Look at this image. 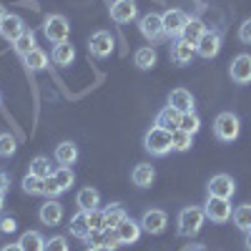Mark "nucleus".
Masks as SVG:
<instances>
[{
    "mask_svg": "<svg viewBox=\"0 0 251 251\" xmlns=\"http://www.w3.org/2000/svg\"><path fill=\"white\" fill-rule=\"evenodd\" d=\"M203 224H206V214H203L201 206L181 208V214H178V236H186V239L196 236L203 228Z\"/></svg>",
    "mask_w": 251,
    "mask_h": 251,
    "instance_id": "f257e3e1",
    "label": "nucleus"
},
{
    "mask_svg": "<svg viewBox=\"0 0 251 251\" xmlns=\"http://www.w3.org/2000/svg\"><path fill=\"white\" fill-rule=\"evenodd\" d=\"M239 133H241V121H239L236 113L224 111V113H219V116L214 118V136H216L219 141L231 143V141L239 138Z\"/></svg>",
    "mask_w": 251,
    "mask_h": 251,
    "instance_id": "f03ea898",
    "label": "nucleus"
},
{
    "mask_svg": "<svg viewBox=\"0 0 251 251\" xmlns=\"http://www.w3.org/2000/svg\"><path fill=\"white\" fill-rule=\"evenodd\" d=\"M143 149L149 151L151 156H169L174 151V146H171V133L169 131H163L158 128V126H153L151 131H146L143 136Z\"/></svg>",
    "mask_w": 251,
    "mask_h": 251,
    "instance_id": "7ed1b4c3",
    "label": "nucleus"
},
{
    "mask_svg": "<svg viewBox=\"0 0 251 251\" xmlns=\"http://www.w3.org/2000/svg\"><path fill=\"white\" fill-rule=\"evenodd\" d=\"M43 35L46 40H50V43H66L68 35H71V25H68V20L66 15H60V13H50L43 18Z\"/></svg>",
    "mask_w": 251,
    "mask_h": 251,
    "instance_id": "20e7f679",
    "label": "nucleus"
},
{
    "mask_svg": "<svg viewBox=\"0 0 251 251\" xmlns=\"http://www.w3.org/2000/svg\"><path fill=\"white\" fill-rule=\"evenodd\" d=\"M203 214L208 221L214 224H226L231 219L234 208H231V199H219V196H208L206 203H203Z\"/></svg>",
    "mask_w": 251,
    "mask_h": 251,
    "instance_id": "39448f33",
    "label": "nucleus"
},
{
    "mask_svg": "<svg viewBox=\"0 0 251 251\" xmlns=\"http://www.w3.org/2000/svg\"><path fill=\"white\" fill-rule=\"evenodd\" d=\"M138 30H141V35L149 40V43H158L161 38H166V33H163V18L158 13H146L138 20Z\"/></svg>",
    "mask_w": 251,
    "mask_h": 251,
    "instance_id": "423d86ee",
    "label": "nucleus"
},
{
    "mask_svg": "<svg viewBox=\"0 0 251 251\" xmlns=\"http://www.w3.org/2000/svg\"><path fill=\"white\" fill-rule=\"evenodd\" d=\"M138 224H141V228L146 234L161 236L166 231V226H169V216H166V211H161V208H149V211H143Z\"/></svg>",
    "mask_w": 251,
    "mask_h": 251,
    "instance_id": "0eeeda50",
    "label": "nucleus"
},
{
    "mask_svg": "<svg viewBox=\"0 0 251 251\" xmlns=\"http://www.w3.org/2000/svg\"><path fill=\"white\" fill-rule=\"evenodd\" d=\"M161 18H163V33H166V38H176L178 40L183 35L186 23H188V15L183 10H178V8H171V10H166Z\"/></svg>",
    "mask_w": 251,
    "mask_h": 251,
    "instance_id": "6e6552de",
    "label": "nucleus"
},
{
    "mask_svg": "<svg viewBox=\"0 0 251 251\" xmlns=\"http://www.w3.org/2000/svg\"><path fill=\"white\" fill-rule=\"evenodd\" d=\"M113 48H116V40L108 30H96L88 40V50L93 58H108L113 53Z\"/></svg>",
    "mask_w": 251,
    "mask_h": 251,
    "instance_id": "1a4fd4ad",
    "label": "nucleus"
},
{
    "mask_svg": "<svg viewBox=\"0 0 251 251\" xmlns=\"http://www.w3.org/2000/svg\"><path fill=\"white\" fill-rule=\"evenodd\" d=\"M221 43H224V38H221L219 30H206V33L201 35V40L196 43V55H201V58H206V60H211V58L219 55Z\"/></svg>",
    "mask_w": 251,
    "mask_h": 251,
    "instance_id": "9d476101",
    "label": "nucleus"
},
{
    "mask_svg": "<svg viewBox=\"0 0 251 251\" xmlns=\"http://www.w3.org/2000/svg\"><path fill=\"white\" fill-rule=\"evenodd\" d=\"M228 75L236 86H246L251 83V55L249 53H241L231 60V66H228Z\"/></svg>",
    "mask_w": 251,
    "mask_h": 251,
    "instance_id": "9b49d317",
    "label": "nucleus"
},
{
    "mask_svg": "<svg viewBox=\"0 0 251 251\" xmlns=\"http://www.w3.org/2000/svg\"><path fill=\"white\" fill-rule=\"evenodd\" d=\"M236 191V183L228 174H216L208 181V196H219V199H231Z\"/></svg>",
    "mask_w": 251,
    "mask_h": 251,
    "instance_id": "f8f14e48",
    "label": "nucleus"
},
{
    "mask_svg": "<svg viewBox=\"0 0 251 251\" xmlns=\"http://www.w3.org/2000/svg\"><path fill=\"white\" fill-rule=\"evenodd\" d=\"M63 203L58 199H48L43 206H40V211H38V219L43 226H58L63 221Z\"/></svg>",
    "mask_w": 251,
    "mask_h": 251,
    "instance_id": "ddd939ff",
    "label": "nucleus"
},
{
    "mask_svg": "<svg viewBox=\"0 0 251 251\" xmlns=\"http://www.w3.org/2000/svg\"><path fill=\"white\" fill-rule=\"evenodd\" d=\"M111 18L116 23H131V20L138 18V5L136 0H116L111 5Z\"/></svg>",
    "mask_w": 251,
    "mask_h": 251,
    "instance_id": "4468645a",
    "label": "nucleus"
},
{
    "mask_svg": "<svg viewBox=\"0 0 251 251\" xmlns=\"http://www.w3.org/2000/svg\"><path fill=\"white\" fill-rule=\"evenodd\" d=\"M28 28H25V23H23V18L20 15H10L8 13V18L0 23V35H3L5 40H10V43H15V40L23 35Z\"/></svg>",
    "mask_w": 251,
    "mask_h": 251,
    "instance_id": "2eb2a0df",
    "label": "nucleus"
},
{
    "mask_svg": "<svg viewBox=\"0 0 251 251\" xmlns=\"http://www.w3.org/2000/svg\"><path fill=\"white\" fill-rule=\"evenodd\" d=\"M194 93L191 91H186V88H174L169 93V106L176 108L178 113H191L194 111Z\"/></svg>",
    "mask_w": 251,
    "mask_h": 251,
    "instance_id": "dca6fc26",
    "label": "nucleus"
},
{
    "mask_svg": "<svg viewBox=\"0 0 251 251\" xmlns=\"http://www.w3.org/2000/svg\"><path fill=\"white\" fill-rule=\"evenodd\" d=\"M141 224L138 221H133L131 216H126L118 226H116V234H118V239H121V244H136L138 239H141Z\"/></svg>",
    "mask_w": 251,
    "mask_h": 251,
    "instance_id": "f3484780",
    "label": "nucleus"
},
{
    "mask_svg": "<svg viewBox=\"0 0 251 251\" xmlns=\"http://www.w3.org/2000/svg\"><path fill=\"white\" fill-rule=\"evenodd\" d=\"M194 55H196V46L186 43L183 38L174 40V46H171V60L176 63V66H188V63L194 60Z\"/></svg>",
    "mask_w": 251,
    "mask_h": 251,
    "instance_id": "a211bd4d",
    "label": "nucleus"
},
{
    "mask_svg": "<svg viewBox=\"0 0 251 251\" xmlns=\"http://www.w3.org/2000/svg\"><path fill=\"white\" fill-rule=\"evenodd\" d=\"M178 123H181V113L176 108H171V106H166V108H161L156 113V126L163 128V131H169V133L178 131Z\"/></svg>",
    "mask_w": 251,
    "mask_h": 251,
    "instance_id": "6ab92c4d",
    "label": "nucleus"
},
{
    "mask_svg": "<svg viewBox=\"0 0 251 251\" xmlns=\"http://www.w3.org/2000/svg\"><path fill=\"white\" fill-rule=\"evenodd\" d=\"M68 231H71V236L86 241V236L91 234V226H88V211H80V208H78V214H73V216H71V221H68Z\"/></svg>",
    "mask_w": 251,
    "mask_h": 251,
    "instance_id": "aec40b11",
    "label": "nucleus"
},
{
    "mask_svg": "<svg viewBox=\"0 0 251 251\" xmlns=\"http://www.w3.org/2000/svg\"><path fill=\"white\" fill-rule=\"evenodd\" d=\"M131 181L138 188H149L156 181V169H153L151 163H138L136 169H133V174H131Z\"/></svg>",
    "mask_w": 251,
    "mask_h": 251,
    "instance_id": "412c9836",
    "label": "nucleus"
},
{
    "mask_svg": "<svg viewBox=\"0 0 251 251\" xmlns=\"http://www.w3.org/2000/svg\"><path fill=\"white\" fill-rule=\"evenodd\" d=\"M98 203H100V194L96 191V188H80L78 191V196H75V206L80 208V211H96L98 208Z\"/></svg>",
    "mask_w": 251,
    "mask_h": 251,
    "instance_id": "4be33fe9",
    "label": "nucleus"
},
{
    "mask_svg": "<svg viewBox=\"0 0 251 251\" xmlns=\"http://www.w3.org/2000/svg\"><path fill=\"white\" fill-rule=\"evenodd\" d=\"M78 156H80L78 153V146L73 141H63V143L55 146V161L60 166H73L78 161Z\"/></svg>",
    "mask_w": 251,
    "mask_h": 251,
    "instance_id": "5701e85b",
    "label": "nucleus"
},
{
    "mask_svg": "<svg viewBox=\"0 0 251 251\" xmlns=\"http://www.w3.org/2000/svg\"><path fill=\"white\" fill-rule=\"evenodd\" d=\"M206 30H208V28H206V23H203L201 18H188V23H186V28H183V35H181V38L186 40V43L196 46Z\"/></svg>",
    "mask_w": 251,
    "mask_h": 251,
    "instance_id": "b1692460",
    "label": "nucleus"
},
{
    "mask_svg": "<svg viewBox=\"0 0 251 251\" xmlns=\"http://www.w3.org/2000/svg\"><path fill=\"white\" fill-rule=\"evenodd\" d=\"M156 60H158V53H156L153 46H143V48H138L136 55H133V63H136L141 71H151V68L156 66Z\"/></svg>",
    "mask_w": 251,
    "mask_h": 251,
    "instance_id": "393cba45",
    "label": "nucleus"
},
{
    "mask_svg": "<svg viewBox=\"0 0 251 251\" xmlns=\"http://www.w3.org/2000/svg\"><path fill=\"white\" fill-rule=\"evenodd\" d=\"M50 58H53L55 66H71V63L75 60V48L68 43V40H66V43H58V46L53 48Z\"/></svg>",
    "mask_w": 251,
    "mask_h": 251,
    "instance_id": "a878e982",
    "label": "nucleus"
},
{
    "mask_svg": "<svg viewBox=\"0 0 251 251\" xmlns=\"http://www.w3.org/2000/svg\"><path fill=\"white\" fill-rule=\"evenodd\" d=\"M18 244H20V249H23V251H46V239L40 236L38 231H25V234H20Z\"/></svg>",
    "mask_w": 251,
    "mask_h": 251,
    "instance_id": "bb28decb",
    "label": "nucleus"
},
{
    "mask_svg": "<svg viewBox=\"0 0 251 251\" xmlns=\"http://www.w3.org/2000/svg\"><path fill=\"white\" fill-rule=\"evenodd\" d=\"M231 219H234V226L239 228V231H251V203H244V206H236L234 208V214H231Z\"/></svg>",
    "mask_w": 251,
    "mask_h": 251,
    "instance_id": "cd10ccee",
    "label": "nucleus"
},
{
    "mask_svg": "<svg viewBox=\"0 0 251 251\" xmlns=\"http://www.w3.org/2000/svg\"><path fill=\"white\" fill-rule=\"evenodd\" d=\"M123 219H126L123 206H118V203H111L108 208H103V228H116V226H118Z\"/></svg>",
    "mask_w": 251,
    "mask_h": 251,
    "instance_id": "c85d7f7f",
    "label": "nucleus"
},
{
    "mask_svg": "<svg viewBox=\"0 0 251 251\" xmlns=\"http://www.w3.org/2000/svg\"><path fill=\"white\" fill-rule=\"evenodd\" d=\"M13 48H15V53L20 55V58H25V55H30L33 50H35V33L33 30H25L23 35H20L15 43H13Z\"/></svg>",
    "mask_w": 251,
    "mask_h": 251,
    "instance_id": "c756f323",
    "label": "nucleus"
},
{
    "mask_svg": "<svg viewBox=\"0 0 251 251\" xmlns=\"http://www.w3.org/2000/svg\"><path fill=\"white\" fill-rule=\"evenodd\" d=\"M23 60H25L28 71H33V73L48 68V53H46V50H40V48H35V50H33L30 55H25Z\"/></svg>",
    "mask_w": 251,
    "mask_h": 251,
    "instance_id": "7c9ffc66",
    "label": "nucleus"
},
{
    "mask_svg": "<svg viewBox=\"0 0 251 251\" xmlns=\"http://www.w3.org/2000/svg\"><path fill=\"white\" fill-rule=\"evenodd\" d=\"M28 174H33V176H38V178H48V176H53L50 161H48L46 156H35V158L30 161V171H28Z\"/></svg>",
    "mask_w": 251,
    "mask_h": 251,
    "instance_id": "2f4dec72",
    "label": "nucleus"
},
{
    "mask_svg": "<svg viewBox=\"0 0 251 251\" xmlns=\"http://www.w3.org/2000/svg\"><path fill=\"white\" fill-rule=\"evenodd\" d=\"M171 146H174V151L183 153V151H188V149L194 146V136L178 128V131H174V133H171Z\"/></svg>",
    "mask_w": 251,
    "mask_h": 251,
    "instance_id": "473e14b6",
    "label": "nucleus"
},
{
    "mask_svg": "<svg viewBox=\"0 0 251 251\" xmlns=\"http://www.w3.org/2000/svg\"><path fill=\"white\" fill-rule=\"evenodd\" d=\"M53 178H55V183L60 186V191H68V188L73 186V171H71V166H58V169L53 171Z\"/></svg>",
    "mask_w": 251,
    "mask_h": 251,
    "instance_id": "72a5a7b5",
    "label": "nucleus"
},
{
    "mask_svg": "<svg viewBox=\"0 0 251 251\" xmlns=\"http://www.w3.org/2000/svg\"><path fill=\"white\" fill-rule=\"evenodd\" d=\"M178 128H181V131H186V133H191V136H196V133H199V128H201V118L196 116V111H191V113H181V123H178Z\"/></svg>",
    "mask_w": 251,
    "mask_h": 251,
    "instance_id": "f704fd0d",
    "label": "nucleus"
},
{
    "mask_svg": "<svg viewBox=\"0 0 251 251\" xmlns=\"http://www.w3.org/2000/svg\"><path fill=\"white\" fill-rule=\"evenodd\" d=\"M43 181H46V178H38V176L28 174V176L23 178V191L30 194V196H40V194H43Z\"/></svg>",
    "mask_w": 251,
    "mask_h": 251,
    "instance_id": "c9c22d12",
    "label": "nucleus"
},
{
    "mask_svg": "<svg viewBox=\"0 0 251 251\" xmlns=\"http://www.w3.org/2000/svg\"><path fill=\"white\" fill-rule=\"evenodd\" d=\"M15 138L10 133H0V158H10L15 153Z\"/></svg>",
    "mask_w": 251,
    "mask_h": 251,
    "instance_id": "e433bc0d",
    "label": "nucleus"
},
{
    "mask_svg": "<svg viewBox=\"0 0 251 251\" xmlns=\"http://www.w3.org/2000/svg\"><path fill=\"white\" fill-rule=\"evenodd\" d=\"M121 246V239L116 234V228H106L103 231V251H116Z\"/></svg>",
    "mask_w": 251,
    "mask_h": 251,
    "instance_id": "4c0bfd02",
    "label": "nucleus"
},
{
    "mask_svg": "<svg viewBox=\"0 0 251 251\" xmlns=\"http://www.w3.org/2000/svg\"><path fill=\"white\" fill-rule=\"evenodd\" d=\"M63 191H60V186L55 183V178L53 176H48L46 181H43V196H48V199H58Z\"/></svg>",
    "mask_w": 251,
    "mask_h": 251,
    "instance_id": "58836bf2",
    "label": "nucleus"
},
{
    "mask_svg": "<svg viewBox=\"0 0 251 251\" xmlns=\"http://www.w3.org/2000/svg\"><path fill=\"white\" fill-rule=\"evenodd\" d=\"M46 251H68L66 236H50V239H46Z\"/></svg>",
    "mask_w": 251,
    "mask_h": 251,
    "instance_id": "ea45409f",
    "label": "nucleus"
},
{
    "mask_svg": "<svg viewBox=\"0 0 251 251\" xmlns=\"http://www.w3.org/2000/svg\"><path fill=\"white\" fill-rule=\"evenodd\" d=\"M88 226H91V231H103V211H91L88 214Z\"/></svg>",
    "mask_w": 251,
    "mask_h": 251,
    "instance_id": "a19ab883",
    "label": "nucleus"
},
{
    "mask_svg": "<svg viewBox=\"0 0 251 251\" xmlns=\"http://www.w3.org/2000/svg\"><path fill=\"white\" fill-rule=\"evenodd\" d=\"M239 40L246 46H251V18H246L244 23L239 25Z\"/></svg>",
    "mask_w": 251,
    "mask_h": 251,
    "instance_id": "79ce46f5",
    "label": "nucleus"
},
{
    "mask_svg": "<svg viewBox=\"0 0 251 251\" xmlns=\"http://www.w3.org/2000/svg\"><path fill=\"white\" fill-rule=\"evenodd\" d=\"M103 231H106V228H103ZM103 231H91V234L86 236L88 249H103Z\"/></svg>",
    "mask_w": 251,
    "mask_h": 251,
    "instance_id": "37998d69",
    "label": "nucleus"
},
{
    "mask_svg": "<svg viewBox=\"0 0 251 251\" xmlns=\"http://www.w3.org/2000/svg\"><path fill=\"white\" fill-rule=\"evenodd\" d=\"M0 231H3V234H15V231H18V221H15L13 216L0 219Z\"/></svg>",
    "mask_w": 251,
    "mask_h": 251,
    "instance_id": "c03bdc74",
    "label": "nucleus"
},
{
    "mask_svg": "<svg viewBox=\"0 0 251 251\" xmlns=\"http://www.w3.org/2000/svg\"><path fill=\"white\" fill-rule=\"evenodd\" d=\"M8 188H10V176L5 171H0V194H5Z\"/></svg>",
    "mask_w": 251,
    "mask_h": 251,
    "instance_id": "a18cd8bd",
    "label": "nucleus"
},
{
    "mask_svg": "<svg viewBox=\"0 0 251 251\" xmlns=\"http://www.w3.org/2000/svg\"><path fill=\"white\" fill-rule=\"evenodd\" d=\"M0 251H23V249H20V244H5Z\"/></svg>",
    "mask_w": 251,
    "mask_h": 251,
    "instance_id": "49530a36",
    "label": "nucleus"
},
{
    "mask_svg": "<svg viewBox=\"0 0 251 251\" xmlns=\"http://www.w3.org/2000/svg\"><path fill=\"white\" fill-rule=\"evenodd\" d=\"M244 246L251 251V231H246V236H244Z\"/></svg>",
    "mask_w": 251,
    "mask_h": 251,
    "instance_id": "de8ad7c7",
    "label": "nucleus"
},
{
    "mask_svg": "<svg viewBox=\"0 0 251 251\" xmlns=\"http://www.w3.org/2000/svg\"><path fill=\"white\" fill-rule=\"evenodd\" d=\"M5 18H8V10H5V5H0V23H3Z\"/></svg>",
    "mask_w": 251,
    "mask_h": 251,
    "instance_id": "09e8293b",
    "label": "nucleus"
},
{
    "mask_svg": "<svg viewBox=\"0 0 251 251\" xmlns=\"http://www.w3.org/2000/svg\"><path fill=\"white\" fill-rule=\"evenodd\" d=\"M3 206H5V194H0V211H3Z\"/></svg>",
    "mask_w": 251,
    "mask_h": 251,
    "instance_id": "8fccbe9b",
    "label": "nucleus"
},
{
    "mask_svg": "<svg viewBox=\"0 0 251 251\" xmlns=\"http://www.w3.org/2000/svg\"><path fill=\"white\" fill-rule=\"evenodd\" d=\"M86 251H103V249H86Z\"/></svg>",
    "mask_w": 251,
    "mask_h": 251,
    "instance_id": "3c124183",
    "label": "nucleus"
},
{
    "mask_svg": "<svg viewBox=\"0 0 251 251\" xmlns=\"http://www.w3.org/2000/svg\"><path fill=\"white\" fill-rule=\"evenodd\" d=\"M0 106H3V96H0Z\"/></svg>",
    "mask_w": 251,
    "mask_h": 251,
    "instance_id": "603ef678",
    "label": "nucleus"
},
{
    "mask_svg": "<svg viewBox=\"0 0 251 251\" xmlns=\"http://www.w3.org/2000/svg\"><path fill=\"white\" fill-rule=\"evenodd\" d=\"M0 234H3V231H0Z\"/></svg>",
    "mask_w": 251,
    "mask_h": 251,
    "instance_id": "864d4df0",
    "label": "nucleus"
}]
</instances>
